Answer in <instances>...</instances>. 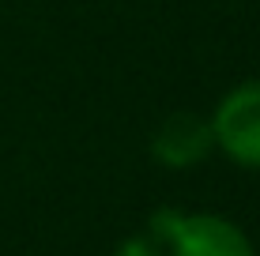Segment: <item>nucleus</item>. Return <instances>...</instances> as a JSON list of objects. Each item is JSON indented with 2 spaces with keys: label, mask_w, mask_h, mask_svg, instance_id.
Returning a JSON list of instances; mask_svg holds the SVG:
<instances>
[{
  "label": "nucleus",
  "mask_w": 260,
  "mask_h": 256,
  "mask_svg": "<svg viewBox=\"0 0 260 256\" xmlns=\"http://www.w3.org/2000/svg\"><path fill=\"white\" fill-rule=\"evenodd\" d=\"M155 241H166L174 256H253L249 237L234 223L215 215H174L162 211L151 223Z\"/></svg>",
  "instance_id": "nucleus-1"
},
{
  "label": "nucleus",
  "mask_w": 260,
  "mask_h": 256,
  "mask_svg": "<svg viewBox=\"0 0 260 256\" xmlns=\"http://www.w3.org/2000/svg\"><path fill=\"white\" fill-rule=\"evenodd\" d=\"M215 143L234 162L260 170V79L238 87L222 98L219 113L211 121Z\"/></svg>",
  "instance_id": "nucleus-2"
},
{
  "label": "nucleus",
  "mask_w": 260,
  "mask_h": 256,
  "mask_svg": "<svg viewBox=\"0 0 260 256\" xmlns=\"http://www.w3.org/2000/svg\"><path fill=\"white\" fill-rule=\"evenodd\" d=\"M215 132L208 121L192 117V113H174L170 121H162V128L155 132V155L166 166H192L211 151Z\"/></svg>",
  "instance_id": "nucleus-3"
},
{
  "label": "nucleus",
  "mask_w": 260,
  "mask_h": 256,
  "mask_svg": "<svg viewBox=\"0 0 260 256\" xmlns=\"http://www.w3.org/2000/svg\"><path fill=\"white\" fill-rule=\"evenodd\" d=\"M113 256H162V252H158V241H143V237H136V241H124Z\"/></svg>",
  "instance_id": "nucleus-4"
}]
</instances>
